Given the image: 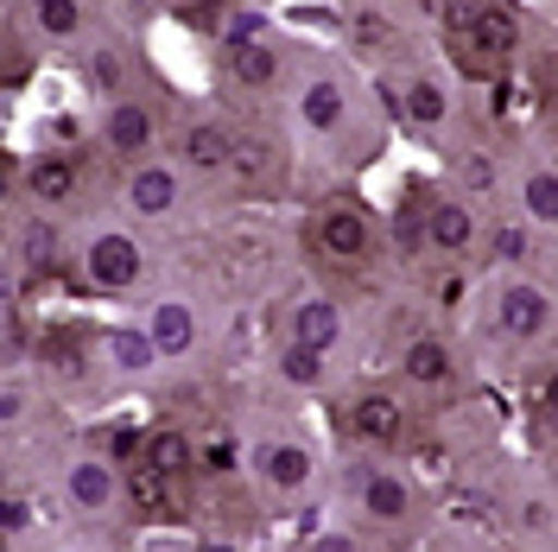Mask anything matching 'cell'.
<instances>
[{
  "label": "cell",
  "instance_id": "obj_1",
  "mask_svg": "<svg viewBox=\"0 0 558 552\" xmlns=\"http://www.w3.org/2000/svg\"><path fill=\"white\" fill-rule=\"evenodd\" d=\"M514 13H501V7H476V20H470V26H457L451 33V58L463 70H476V76H483V70H501L508 64V51H514Z\"/></svg>",
  "mask_w": 558,
  "mask_h": 552
},
{
  "label": "cell",
  "instance_id": "obj_2",
  "mask_svg": "<svg viewBox=\"0 0 558 552\" xmlns=\"http://www.w3.org/2000/svg\"><path fill=\"white\" fill-rule=\"evenodd\" d=\"M317 248L330 254V261H362L368 254V223H362V209H324L317 216Z\"/></svg>",
  "mask_w": 558,
  "mask_h": 552
},
{
  "label": "cell",
  "instance_id": "obj_3",
  "mask_svg": "<svg viewBox=\"0 0 558 552\" xmlns=\"http://www.w3.org/2000/svg\"><path fill=\"white\" fill-rule=\"evenodd\" d=\"M89 274H96V286H134V274H140L134 242L128 236H102L89 248Z\"/></svg>",
  "mask_w": 558,
  "mask_h": 552
},
{
  "label": "cell",
  "instance_id": "obj_4",
  "mask_svg": "<svg viewBox=\"0 0 558 552\" xmlns=\"http://www.w3.org/2000/svg\"><path fill=\"white\" fill-rule=\"evenodd\" d=\"M355 432H362V439H375V445H393V439L407 432V413H400V400H387V394H368V400L355 407Z\"/></svg>",
  "mask_w": 558,
  "mask_h": 552
},
{
  "label": "cell",
  "instance_id": "obj_5",
  "mask_svg": "<svg viewBox=\"0 0 558 552\" xmlns=\"http://www.w3.org/2000/svg\"><path fill=\"white\" fill-rule=\"evenodd\" d=\"M501 324H508L514 337H539V324H546V299H539L533 286H508V299H501Z\"/></svg>",
  "mask_w": 558,
  "mask_h": 552
},
{
  "label": "cell",
  "instance_id": "obj_6",
  "mask_svg": "<svg viewBox=\"0 0 558 552\" xmlns=\"http://www.w3.org/2000/svg\"><path fill=\"white\" fill-rule=\"evenodd\" d=\"M140 451H146V470H159V477H184L191 470L184 432H153V439H140Z\"/></svg>",
  "mask_w": 558,
  "mask_h": 552
},
{
  "label": "cell",
  "instance_id": "obj_7",
  "mask_svg": "<svg viewBox=\"0 0 558 552\" xmlns=\"http://www.w3.org/2000/svg\"><path fill=\"white\" fill-rule=\"evenodd\" d=\"M26 184H33L38 204H64L70 191H76V166L70 159H38L33 172H26Z\"/></svg>",
  "mask_w": 558,
  "mask_h": 552
},
{
  "label": "cell",
  "instance_id": "obj_8",
  "mask_svg": "<svg viewBox=\"0 0 558 552\" xmlns=\"http://www.w3.org/2000/svg\"><path fill=\"white\" fill-rule=\"evenodd\" d=\"M178 477H159V470H140L134 483H128V495H134L140 515H178V495H172Z\"/></svg>",
  "mask_w": 558,
  "mask_h": 552
},
{
  "label": "cell",
  "instance_id": "obj_9",
  "mask_svg": "<svg viewBox=\"0 0 558 552\" xmlns=\"http://www.w3.org/2000/svg\"><path fill=\"white\" fill-rule=\"evenodd\" d=\"M229 128H216V121H204V128H191V140H184V153H191V166H204V172H216V166H229Z\"/></svg>",
  "mask_w": 558,
  "mask_h": 552
},
{
  "label": "cell",
  "instance_id": "obj_10",
  "mask_svg": "<svg viewBox=\"0 0 558 552\" xmlns=\"http://www.w3.org/2000/svg\"><path fill=\"white\" fill-rule=\"evenodd\" d=\"M146 140H153V115H146V108H114V121H108V146L140 153Z\"/></svg>",
  "mask_w": 558,
  "mask_h": 552
},
{
  "label": "cell",
  "instance_id": "obj_11",
  "mask_svg": "<svg viewBox=\"0 0 558 552\" xmlns=\"http://www.w3.org/2000/svg\"><path fill=\"white\" fill-rule=\"evenodd\" d=\"M229 70H235L242 83H274V51H260L254 38H235V45H229Z\"/></svg>",
  "mask_w": 558,
  "mask_h": 552
},
{
  "label": "cell",
  "instance_id": "obj_12",
  "mask_svg": "<svg viewBox=\"0 0 558 552\" xmlns=\"http://www.w3.org/2000/svg\"><path fill=\"white\" fill-rule=\"evenodd\" d=\"M470 236H476V223H470V209L445 204L438 216H432V242H438V248H451V254H463V248H470Z\"/></svg>",
  "mask_w": 558,
  "mask_h": 552
},
{
  "label": "cell",
  "instance_id": "obj_13",
  "mask_svg": "<svg viewBox=\"0 0 558 552\" xmlns=\"http://www.w3.org/2000/svg\"><path fill=\"white\" fill-rule=\"evenodd\" d=\"M172 197H178V184H172L166 166H153V172L134 178V204L146 209V216H153V209H172Z\"/></svg>",
  "mask_w": 558,
  "mask_h": 552
},
{
  "label": "cell",
  "instance_id": "obj_14",
  "mask_svg": "<svg viewBox=\"0 0 558 552\" xmlns=\"http://www.w3.org/2000/svg\"><path fill=\"white\" fill-rule=\"evenodd\" d=\"M153 344H159V349H184V344H191V311H184V305L159 311V317H153Z\"/></svg>",
  "mask_w": 558,
  "mask_h": 552
},
{
  "label": "cell",
  "instance_id": "obj_15",
  "mask_svg": "<svg viewBox=\"0 0 558 552\" xmlns=\"http://www.w3.org/2000/svg\"><path fill=\"white\" fill-rule=\"evenodd\" d=\"M330 337H337V311H330V305H305V311H299V344L330 349Z\"/></svg>",
  "mask_w": 558,
  "mask_h": 552
},
{
  "label": "cell",
  "instance_id": "obj_16",
  "mask_svg": "<svg viewBox=\"0 0 558 552\" xmlns=\"http://www.w3.org/2000/svg\"><path fill=\"white\" fill-rule=\"evenodd\" d=\"M407 375L413 381H445L451 375V362H445V349L438 344H413L407 349Z\"/></svg>",
  "mask_w": 558,
  "mask_h": 552
},
{
  "label": "cell",
  "instance_id": "obj_17",
  "mask_svg": "<svg viewBox=\"0 0 558 552\" xmlns=\"http://www.w3.org/2000/svg\"><path fill=\"white\" fill-rule=\"evenodd\" d=\"M337 115H343V96H337L330 83L305 89V121H312V128H337Z\"/></svg>",
  "mask_w": 558,
  "mask_h": 552
},
{
  "label": "cell",
  "instance_id": "obj_18",
  "mask_svg": "<svg viewBox=\"0 0 558 552\" xmlns=\"http://www.w3.org/2000/svg\"><path fill=\"white\" fill-rule=\"evenodd\" d=\"M267 470H274V483H305V477H312V457H305V451H274V464H267Z\"/></svg>",
  "mask_w": 558,
  "mask_h": 552
},
{
  "label": "cell",
  "instance_id": "obj_19",
  "mask_svg": "<svg viewBox=\"0 0 558 552\" xmlns=\"http://www.w3.org/2000/svg\"><path fill=\"white\" fill-rule=\"evenodd\" d=\"M70 489H76V502H89V508H96V502L108 495V470H102V464H83V470L70 477Z\"/></svg>",
  "mask_w": 558,
  "mask_h": 552
},
{
  "label": "cell",
  "instance_id": "obj_20",
  "mask_svg": "<svg viewBox=\"0 0 558 552\" xmlns=\"http://www.w3.org/2000/svg\"><path fill=\"white\" fill-rule=\"evenodd\" d=\"M38 26L45 33H76V0H38Z\"/></svg>",
  "mask_w": 558,
  "mask_h": 552
},
{
  "label": "cell",
  "instance_id": "obj_21",
  "mask_svg": "<svg viewBox=\"0 0 558 552\" xmlns=\"http://www.w3.org/2000/svg\"><path fill=\"white\" fill-rule=\"evenodd\" d=\"M407 115H413V121H438V115H445V96H438L432 83H413V89H407Z\"/></svg>",
  "mask_w": 558,
  "mask_h": 552
},
{
  "label": "cell",
  "instance_id": "obj_22",
  "mask_svg": "<svg viewBox=\"0 0 558 552\" xmlns=\"http://www.w3.org/2000/svg\"><path fill=\"white\" fill-rule=\"evenodd\" d=\"M229 159L242 166V178H260V172H267V146H254V140H229Z\"/></svg>",
  "mask_w": 558,
  "mask_h": 552
},
{
  "label": "cell",
  "instance_id": "obj_23",
  "mask_svg": "<svg viewBox=\"0 0 558 552\" xmlns=\"http://www.w3.org/2000/svg\"><path fill=\"white\" fill-rule=\"evenodd\" d=\"M526 204H533V216H558V184H553V172H539L533 184H526Z\"/></svg>",
  "mask_w": 558,
  "mask_h": 552
},
{
  "label": "cell",
  "instance_id": "obj_24",
  "mask_svg": "<svg viewBox=\"0 0 558 552\" xmlns=\"http://www.w3.org/2000/svg\"><path fill=\"white\" fill-rule=\"evenodd\" d=\"M317 356H324V349H312V344L286 349V375H292V381H317V369H324Z\"/></svg>",
  "mask_w": 558,
  "mask_h": 552
},
{
  "label": "cell",
  "instance_id": "obj_25",
  "mask_svg": "<svg viewBox=\"0 0 558 552\" xmlns=\"http://www.w3.org/2000/svg\"><path fill=\"white\" fill-rule=\"evenodd\" d=\"M368 508H375V515H400V508H407V489L400 483H375L368 489Z\"/></svg>",
  "mask_w": 558,
  "mask_h": 552
},
{
  "label": "cell",
  "instance_id": "obj_26",
  "mask_svg": "<svg viewBox=\"0 0 558 552\" xmlns=\"http://www.w3.org/2000/svg\"><path fill=\"white\" fill-rule=\"evenodd\" d=\"M476 7H483V0H445V33L470 26V20H476Z\"/></svg>",
  "mask_w": 558,
  "mask_h": 552
},
{
  "label": "cell",
  "instance_id": "obj_27",
  "mask_svg": "<svg viewBox=\"0 0 558 552\" xmlns=\"http://www.w3.org/2000/svg\"><path fill=\"white\" fill-rule=\"evenodd\" d=\"M114 356H121L128 369H140V362L153 356V344H146V337H121V344H114Z\"/></svg>",
  "mask_w": 558,
  "mask_h": 552
},
{
  "label": "cell",
  "instance_id": "obj_28",
  "mask_svg": "<svg viewBox=\"0 0 558 552\" xmlns=\"http://www.w3.org/2000/svg\"><path fill=\"white\" fill-rule=\"evenodd\" d=\"M140 451V432L134 425H121V432H114V457H134Z\"/></svg>",
  "mask_w": 558,
  "mask_h": 552
},
{
  "label": "cell",
  "instance_id": "obj_29",
  "mask_svg": "<svg viewBox=\"0 0 558 552\" xmlns=\"http://www.w3.org/2000/svg\"><path fill=\"white\" fill-rule=\"evenodd\" d=\"M501 254H508V261H521V254H526V236H521V229H508V236H501Z\"/></svg>",
  "mask_w": 558,
  "mask_h": 552
},
{
  "label": "cell",
  "instance_id": "obj_30",
  "mask_svg": "<svg viewBox=\"0 0 558 552\" xmlns=\"http://www.w3.org/2000/svg\"><path fill=\"white\" fill-rule=\"evenodd\" d=\"M204 464H209V470H229V464H235V451H229V445H209Z\"/></svg>",
  "mask_w": 558,
  "mask_h": 552
},
{
  "label": "cell",
  "instance_id": "obj_31",
  "mask_svg": "<svg viewBox=\"0 0 558 552\" xmlns=\"http://www.w3.org/2000/svg\"><path fill=\"white\" fill-rule=\"evenodd\" d=\"M0 527H26V508L20 502H0Z\"/></svg>",
  "mask_w": 558,
  "mask_h": 552
},
{
  "label": "cell",
  "instance_id": "obj_32",
  "mask_svg": "<svg viewBox=\"0 0 558 552\" xmlns=\"http://www.w3.org/2000/svg\"><path fill=\"white\" fill-rule=\"evenodd\" d=\"M463 172H470V184H476V191H488V184H495V178H488V166H483V159H470Z\"/></svg>",
  "mask_w": 558,
  "mask_h": 552
},
{
  "label": "cell",
  "instance_id": "obj_33",
  "mask_svg": "<svg viewBox=\"0 0 558 552\" xmlns=\"http://www.w3.org/2000/svg\"><path fill=\"white\" fill-rule=\"evenodd\" d=\"M7 184H13V166H7V159H0V204H7Z\"/></svg>",
  "mask_w": 558,
  "mask_h": 552
}]
</instances>
